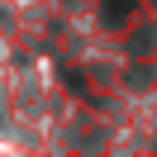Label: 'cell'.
<instances>
[{
	"label": "cell",
	"instance_id": "1",
	"mask_svg": "<svg viewBox=\"0 0 157 157\" xmlns=\"http://www.w3.org/2000/svg\"><path fill=\"white\" fill-rule=\"evenodd\" d=\"M124 10H128V0H109V10H105V14H109V19H124Z\"/></svg>",
	"mask_w": 157,
	"mask_h": 157
}]
</instances>
